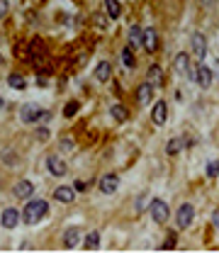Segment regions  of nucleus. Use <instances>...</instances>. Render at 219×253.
Instances as JSON below:
<instances>
[{
    "label": "nucleus",
    "instance_id": "nucleus-20",
    "mask_svg": "<svg viewBox=\"0 0 219 253\" xmlns=\"http://www.w3.org/2000/svg\"><path fill=\"white\" fill-rule=\"evenodd\" d=\"M7 85L15 88V90H24V88H27V80H24L20 73H10V76H7Z\"/></svg>",
    "mask_w": 219,
    "mask_h": 253
},
{
    "label": "nucleus",
    "instance_id": "nucleus-21",
    "mask_svg": "<svg viewBox=\"0 0 219 253\" xmlns=\"http://www.w3.org/2000/svg\"><path fill=\"white\" fill-rule=\"evenodd\" d=\"M110 112H112V117H115L117 122H124V120L129 117V112L124 110V105H112V110H110Z\"/></svg>",
    "mask_w": 219,
    "mask_h": 253
},
{
    "label": "nucleus",
    "instance_id": "nucleus-10",
    "mask_svg": "<svg viewBox=\"0 0 219 253\" xmlns=\"http://www.w3.org/2000/svg\"><path fill=\"white\" fill-rule=\"evenodd\" d=\"M117 185H120V178H117L115 173H107V176L100 178V190H102L105 195H112V192L117 190Z\"/></svg>",
    "mask_w": 219,
    "mask_h": 253
},
{
    "label": "nucleus",
    "instance_id": "nucleus-34",
    "mask_svg": "<svg viewBox=\"0 0 219 253\" xmlns=\"http://www.w3.org/2000/svg\"><path fill=\"white\" fill-rule=\"evenodd\" d=\"M2 105H5V100H2V98H0V110H2Z\"/></svg>",
    "mask_w": 219,
    "mask_h": 253
},
{
    "label": "nucleus",
    "instance_id": "nucleus-1",
    "mask_svg": "<svg viewBox=\"0 0 219 253\" xmlns=\"http://www.w3.org/2000/svg\"><path fill=\"white\" fill-rule=\"evenodd\" d=\"M47 214H49V204H47V200H32V202L24 204V212H22L24 224H39Z\"/></svg>",
    "mask_w": 219,
    "mask_h": 253
},
{
    "label": "nucleus",
    "instance_id": "nucleus-5",
    "mask_svg": "<svg viewBox=\"0 0 219 253\" xmlns=\"http://www.w3.org/2000/svg\"><path fill=\"white\" fill-rule=\"evenodd\" d=\"M190 44H193V51H195V56L202 61V59L207 56V39H205L200 32H195V34H193V39H190Z\"/></svg>",
    "mask_w": 219,
    "mask_h": 253
},
{
    "label": "nucleus",
    "instance_id": "nucleus-31",
    "mask_svg": "<svg viewBox=\"0 0 219 253\" xmlns=\"http://www.w3.org/2000/svg\"><path fill=\"white\" fill-rule=\"evenodd\" d=\"M161 249H175V239L170 236V239H168V241H166V244H163Z\"/></svg>",
    "mask_w": 219,
    "mask_h": 253
},
{
    "label": "nucleus",
    "instance_id": "nucleus-4",
    "mask_svg": "<svg viewBox=\"0 0 219 253\" xmlns=\"http://www.w3.org/2000/svg\"><path fill=\"white\" fill-rule=\"evenodd\" d=\"M190 78H195L202 88H210V85H212V71H210L205 63L195 66V71H193V76H190Z\"/></svg>",
    "mask_w": 219,
    "mask_h": 253
},
{
    "label": "nucleus",
    "instance_id": "nucleus-27",
    "mask_svg": "<svg viewBox=\"0 0 219 253\" xmlns=\"http://www.w3.org/2000/svg\"><path fill=\"white\" fill-rule=\"evenodd\" d=\"M132 44H142V27H132Z\"/></svg>",
    "mask_w": 219,
    "mask_h": 253
},
{
    "label": "nucleus",
    "instance_id": "nucleus-8",
    "mask_svg": "<svg viewBox=\"0 0 219 253\" xmlns=\"http://www.w3.org/2000/svg\"><path fill=\"white\" fill-rule=\"evenodd\" d=\"M146 83H151V88H163V68L153 63V66L148 68V76H146Z\"/></svg>",
    "mask_w": 219,
    "mask_h": 253
},
{
    "label": "nucleus",
    "instance_id": "nucleus-15",
    "mask_svg": "<svg viewBox=\"0 0 219 253\" xmlns=\"http://www.w3.org/2000/svg\"><path fill=\"white\" fill-rule=\"evenodd\" d=\"M32 192H34V185H32L29 180H20V183L15 185V195H17L20 200H27Z\"/></svg>",
    "mask_w": 219,
    "mask_h": 253
},
{
    "label": "nucleus",
    "instance_id": "nucleus-17",
    "mask_svg": "<svg viewBox=\"0 0 219 253\" xmlns=\"http://www.w3.org/2000/svg\"><path fill=\"white\" fill-rule=\"evenodd\" d=\"M110 76H112V71H110V63H107V61L97 63V68H95V78H97L100 83H107V80H110Z\"/></svg>",
    "mask_w": 219,
    "mask_h": 253
},
{
    "label": "nucleus",
    "instance_id": "nucleus-3",
    "mask_svg": "<svg viewBox=\"0 0 219 253\" xmlns=\"http://www.w3.org/2000/svg\"><path fill=\"white\" fill-rule=\"evenodd\" d=\"M151 217H153L156 224H166V219H168V204L163 200H153L151 202Z\"/></svg>",
    "mask_w": 219,
    "mask_h": 253
},
{
    "label": "nucleus",
    "instance_id": "nucleus-24",
    "mask_svg": "<svg viewBox=\"0 0 219 253\" xmlns=\"http://www.w3.org/2000/svg\"><path fill=\"white\" fill-rule=\"evenodd\" d=\"M122 63H124L127 68H134V54H132V47H124V51H122Z\"/></svg>",
    "mask_w": 219,
    "mask_h": 253
},
{
    "label": "nucleus",
    "instance_id": "nucleus-9",
    "mask_svg": "<svg viewBox=\"0 0 219 253\" xmlns=\"http://www.w3.org/2000/svg\"><path fill=\"white\" fill-rule=\"evenodd\" d=\"M151 120L156 122L158 126H163V122L168 120V105L161 100V102H156L153 105V112H151Z\"/></svg>",
    "mask_w": 219,
    "mask_h": 253
},
{
    "label": "nucleus",
    "instance_id": "nucleus-16",
    "mask_svg": "<svg viewBox=\"0 0 219 253\" xmlns=\"http://www.w3.org/2000/svg\"><path fill=\"white\" fill-rule=\"evenodd\" d=\"M78 241H80V229H69L66 234H64V246L66 249H73V246H78Z\"/></svg>",
    "mask_w": 219,
    "mask_h": 253
},
{
    "label": "nucleus",
    "instance_id": "nucleus-33",
    "mask_svg": "<svg viewBox=\"0 0 219 253\" xmlns=\"http://www.w3.org/2000/svg\"><path fill=\"white\" fill-rule=\"evenodd\" d=\"M142 209H144V197L137 200V212H142Z\"/></svg>",
    "mask_w": 219,
    "mask_h": 253
},
{
    "label": "nucleus",
    "instance_id": "nucleus-30",
    "mask_svg": "<svg viewBox=\"0 0 219 253\" xmlns=\"http://www.w3.org/2000/svg\"><path fill=\"white\" fill-rule=\"evenodd\" d=\"M7 10H10L7 0H0V17H5V15H7Z\"/></svg>",
    "mask_w": 219,
    "mask_h": 253
},
{
    "label": "nucleus",
    "instance_id": "nucleus-26",
    "mask_svg": "<svg viewBox=\"0 0 219 253\" xmlns=\"http://www.w3.org/2000/svg\"><path fill=\"white\" fill-rule=\"evenodd\" d=\"M93 22H95L100 29H107V17H105V15H95V17H93Z\"/></svg>",
    "mask_w": 219,
    "mask_h": 253
},
{
    "label": "nucleus",
    "instance_id": "nucleus-32",
    "mask_svg": "<svg viewBox=\"0 0 219 253\" xmlns=\"http://www.w3.org/2000/svg\"><path fill=\"white\" fill-rule=\"evenodd\" d=\"M212 224H215V229H219V212L212 214Z\"/></svg>",
    "mask_w": 219,
    "mask_h": 253
},
{
    "label": "nucleus",
    "instance_id": "nucleus-28",
    "mask_svg": "<svg viewBox=\"0 0 219 253\" xmlns=\"http://www.w3.org/2000/svg\"><path fill=\"white\" fill-rule=\"evenodd\" d=\"M207 176H210V178H217L219 176V163L217 161H212V163L207 166Z\"/></svg>",
    "mask_w": 219,
    "mask_h": 253
},
{
    "label": "nucleus",
    "instance_id": "nucleus-29",
    "mask_svg": "<svg viewBox=\"0 0 219 253\" xmlns=\"http://www.w3.org/2000/svg\"><path fill=\"white\" fill-rule=\"evenodd\" d=\"M73 190H75V192H85V190H88V185H85L83 180H75V183H73Z\"/></svg>",
    "mask_w": 219,
    "mask_h": 253
},
{
    "label": "nucleus",
    "instance_id": "nucleus-6",
    "mask_svg": "<svg viewBox=\"0 0 219 253\" xmlns=\"http://www.w3.org/2000/svg\"><path fill=\"white\" fill-rule=\"evenodd\" d=\"M193 217H195L193 204H183V207L178 209V227H180V229H188V227L193 224Z\"/></svg>",
    "mask_w": 219,
    "mask_h": 253
},
{
    "label": "nucleus",
    "instance_id": "nucleus-13",
    "mask_svg": "<svg viewBox=\"0 0 219 253\" xmlns=\"http://www.w3.org/2000/svg\"><path fill=\"white\" fill-rule=\"evenodd\" d=\"M17 222H20L17 209H12V207H10V209H5V212H2V227H5V229H15V227H17Z\"/></svg>",
    "mask_w": 219,
    "mask_h": 253
},
{
    "label": "nucleus",
    "instance_id": "nucleus-23",
    "mask_svg": "<svg viewBox=\"0 0 219 253\" xmlns=\"http://www.w3.org/2000/svg\"><path fill=\"white\" fill-rule=\"evenodd\" d=\"M180 149H183V139H170V141H168V149H166V151H168V156H175V153H178Z\"/></svg>",
    "mask_w": 219,
    "mask_h": 253
},
{
    "label": "nucleus",
    "instance_id": "nucleus-12",
    "mask_svg": "<svg viewBox=\"0 0 219 253\" xmlns=\"http://www.w3.org/2000/svg\"><path fill=\"white\" fill-rule=\"evenodd\" d=\"M47 168H49L51 176H56V178L66 176V163H64L61 158H56V156H49V158H47Z\"/></svg>",
    "mask_w": 219,
    "mask_h": 253
},
{
    "label": "nucleus",
    "instance_id": "nucleus-18",
    "mask_svg": "<svg viewBox=\"0 0 219 253\" xmlns=\"http://www.w3.org/2000/svg\"><path fill=\"white\" fill-rule=\"evenodd\" d=\"M105 12H107V17L117 20V17L122 15V5H120L117 0H105Z\"/></svg>",
    "mask_w": 219,
    "mask_h": 253
},
{
    "label": "nucleus",
    "instance_id": "nucleus-22",
    "mask_svg": "<svg viewBox=\"0 0 219 253\" xmlns=\"http://www.w3.org/2000/svg\"><path fill=\"white\" fill-rule=\"evenodd\" d=\"M100 246V234L97 231H90L88 236H85V249H97Z\"/></svg>",
    "mask_w": 219,
    "mask_h": 253
},
{
    "label": "nucleus",
    "instance_id": "nucleus-2",
    "mask_svg": "<svg viewBox=\"0 0 219 253\" xmlns=\"http://www.w3.org/2000/svg\"><path fill=\"white\" fill-rule=\"evenodd\" d=\"M142 47H144L148 54L158 51V34H156V29H151V27L142 29Z\"/></svg>",
    "mask_w": 219,
    "mask_h": 253
},
{
    "label": "nucleus",
    "instance_id": "nucleus-7",
    "mask_svg": "<svg viewBox=\"0 0 219 253\" xmlns=\"http://www.w3.org/2000/svg\"><path fill=\"white\" fill-rule=\"evenodd\" d=\"M173 66H175V71H178L180 76H185V78H190V76H193L190 56H188V54H178V56H175V61H173Z\"/></svg>",
    "mask_w": 219,
    "mask_h": 253
},
{
    "label": "nucleus",
    "instance_id": "nucleus-14",
    "mask_svg": "<svg viewBox=\"0 0 219 253\" xmlns=\"http://www.w3.org/2000/svg\"><path fill=\"white\" fill-rule=\"evenodd\" d=\"M54 197H56L59 202H73V200H75V190L69 188V185H61V188L54 190Z\"/></svg>",
    "mask_w": 219,
    "mask_h": 253
},
{
    "label": "nucleus",
    "instance_id": "nucleus-25",
    "mask_svg": "<svg viewBox=\"0 0 219 253\" xmlns=\"http://www.w3.org/2000/svg\"><path fill=\"white\" fill-rule=\"evenodd\" d=\"M78 107H80V105H78L75 100H71V102H69V105L64 107V115H66V117H73V115L78 112Z\"/></svg>",
    "mask_w": 219,
    "mask_h": 253
},
{
    "label": "nucleus",
    "instance_id": "nucleus-11",
    "mask_svg": "<svg viewBox=\"0 0 219 253\" xmlns=\"http://www.w3.org/2000/svg\"><path fill=\"white\" fill-rule=\"evenodd\" d=\"M39 115H42V112H39V107H37L34 102H29V105H24V107L20 110V120H22V122H37Z\"/></svg>",
    "mask_w": 219,
    "mask_h": 253
},
{
    "label": "nucleus",
    "instance_id": "nucleus-19",
    "mask_svg": "<svg viewBox=\"0 0 219 253\" xmlns=\"http://www.w3.org/2000/svg\"><path fill=\"white\" fill-rule=\"evenodd\" d=\"M151 93H153L151 83H142V85H139V90H137V100H139L142 105H146V102L151 100Z\"/></svg>",
    "mask_w": 219,
    "mask_h": 253
}]
</instances>
